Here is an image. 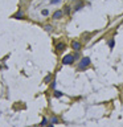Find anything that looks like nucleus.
Wrapping results in <instances>:
<instances>
[{
    "mask_svg": "<svg viewBox=\"0 0 123 127\" xmlns=\"http://www.w3.org/2000/svg\"><path fill=\"white\" fill-rule=\"evenodd\" d=\"M90 64H91L90 58H89V57H83V58H81L80 64H78V66H80V69H85V67H87Z\"/></svg>",
    "mask_w": 123,
    "mask_h": 127,
    "instance_id": "1",
    "label": "nucleus"
},
{
    "mask_svg": "<svg viewBox=\"0 0 123 127\" xmlns=\"http://www.w3.org/2000/svg\"><path fill=\"white\" fill-rule=\"evenodd\" d=\"M65 12L69 15V13H70V8H69V7H65Z\"/></svg>",
    "mask_w": 123,
    "mask_h": 127,
    "instance_id": "14",
    "label": "nucleus"
},
{
    "mask_svg": "<svg viewBox=\"0 0 123 127\" xmlns=\"http://www.w3.org/2000/svg\"><path fill=\"white\" fill-rule=\"evenodd\" d=\"M72 48H73L74 50H80V49H81V42L73 41V42H72Z\"/></svg>",
    "mask_w": 123,
    "mask_h": 127,
    "instance_id": "4",
    "label": "nucleus"
},
{
    "mask_svg": "<svg viewBox=\"0 0 123 127\" xmlns=\"http://www.w3.org/2000/svg\"><path fill=\"white\" fill-rule=\"evenodd\" d=\"M45 29H46V30H50V29H52V27H50V25H48V27H45Z\"/></svg>",
    "mask_w": 123,
    "mask_h": 127,
    "instance_id": "16",
    "label": "nucleus"
},
{
    "mask_svg": "<svg viewBox=\"0 0 123 127\" xmlns=\"http://www.w3.org/2000/svg\"><path fill=\"white\" fill-rule=\"evenodd\" d=\"M46 125H48V119H46V118H43V120H41L40 126H46Z\"/></svg>",
    "mask_w": 123,
    "mask_h": 127,
    "instance_id": "8",
    "label": "nucleus"
},
{
    "mask_svg": "<svg viewBox=\"0 0 123 127\" xmlns=\"http://www.w3.org/2000/svg\"><path fill=\"white\" fill-rule=\"evenodd\" d=\"M82 7H83V3H80V4H77V5H75V11H80Z\"/></svg>",
    "mask_w": 123,
    "mask_h": 127,
    "instance_id": "9",
    "label": "nucleus"
},
{
    "mask_svg": "<svg viewBox=\"0 0 123 127\" xmlns=\"http://www.w3.org/2000/svg\"><path fill=\"white\" fill-rule=\"evenodd\" d=\"M74 62V56L73 54H68V56H64L62 58V64L64 65H70Z\"/></svg>",
    "mask_w": 123,
    "mask_h": 127,
    "instance_id": "2",
    "label": "nucleus"
},
{
    "mask_svg": "<svg viewBox=\"0 0 123 127\" xmlns=\"http://www.w3.org/2000/svg\"><path fill=\"white\" fill-rule=\"evenodd\" d=\"M43 15H44V16H48V15H49V11H48V9H44V11H43Z\"/></svg>",
    "mask_w": 123,
    "mask_h": 127,
    "instance_id": "12",
    "label": "nucleus"
},
{
    "mask_svg": "<svg viewBox=\"0 0 123 127\" xmlns=\"http://www.w3.org/2000/svg\"><path fill=\"white\" fill-rule=\"evenodd\" d=\"M58 1H60V0H52V1H50V3H52V4H57Z\"/></svg>",
    "mask_w": 123,
    "mask_h": 127,
    "instance_id": "15",
    "label": "nucleus"
},
{
    "mask_svg": "<svg viewBox=\"0 0 123 127\" xmlns=\"http://www.w3.org/2000/svg\"><path fill=\"white\" fill-rule=\"evenodd\" d=\"M62 15H64L62 11H56V12L53 13V19H56V20H57V19H61L62 17Z\"/></svg>",
    "mask_w": 123,
    "mask_h": 127,
    "instance_id": "3",
    "label": "nucleus"
},
{
    "mask_svg": "<svg viewBox=\"0 0 123 127\" xmlns=\"http://www.w3.org/2000/svg\"><path fill=\"white\" fill-rule=\"evenodd\" d=\"M48 127H54V126H53V125H49V126H48Z\"/></svg>",
    "mask_w": 123,
    "mask_h": 127,
    "instance_id": "17",
    "label": "nucleus"
},
{
    "mask_svg": "<svg viewBox=\"0 0 123 127\" xmlns=\"http://www.w3.org/2000/svg\"><path fill=\"white\" fill-rule=\"evenodd\" d=\"M56 48H57V50H58V52H61V50H64V49H65V44H64V42H58V44H57V46H56Z\"/></svg>",
    "mask_w": 123,
    "mask_h": 127,
    "instance_id": "5",
    "label": "nucleus"
},
{
    "mask_svg": "<svg viewBox=\"0 0 123 127\" xmlns=\"http://www.w3.org/2000/svg\"><path fill=\"white\" fill-rule=\"evenodd\" d=\"M109 46H110V48H114V40H111L110 42H109Z\"/></svg>",
    "mask_w": 123,
    "mask_h": 127,
    "instance_id": "13",
    "label": "nucleus"
},
{
    "mask_svg": "<svg viewBox=\"0 0 123 127\" xmlns=\"http://www.w3.org/2000/svg\"><path fill=\"white\" fill-rule=\"evenodd\" d=\"M50 80H52V75H50V74H48V75H46V78H45V82H46V83H48V82H50Z\"/></svg>",
    "mask_w": 123,
    "mask_h": 127,
    "instance_id": "11",
    "label": "nucleus"
},
{
    "mask_svg": "<svg viewBox=\"0 0 123 127\" xmlns=\"http://www.w3.org/2000/svg\"><path fill=\"white\" fill-rule=\"evenodd\" d=\"M13 17H15V19H24V13L21 12V11H19V12L16 13V15L13 16Z\"/></svg>",
    "mask_w": 123,
    "mask_h": 127,
    "instance_id": "6",
    "label": "nucleus"
},
{
    "mask_svg": "<svg viewBox=\"0 0 123 127\" xmlns=\"http://www.w3.org/2000/svg\"><path fill=\"white\" fill-rule=\"evenodd\" d=\"M62 93H61V91H57V90H56V91H54V98H60V97H62Z\"/></svg>",
    "mask_w": 123,
    "mask_h": 127,
    "instance_id": "7",
    "label": "nucleus"
},
{
    "mask_svg": "<svg viewBox=\"0 0 123 127\" xmlns=\"http://www.w3.org/2000/svg\"><path fill=\"white\" fill-rule=\"evenodd\" d=\"M50 122H52V123H57L58 122V118L57 117H52V118H50Z\"/></svg>",
    "mask_w": 123,
    "mask_h": 127,
    "instance_id": "10",
    "label": "nucleus"
}]
</instances>
